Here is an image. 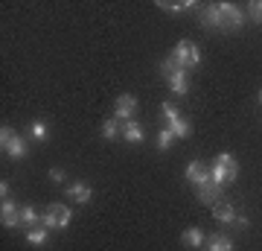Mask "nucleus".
Instances as JSON below:
<instances>
[{"label":"nucleus","instance_id":"f257e3e1","mask_svg":"<svg viewBox=\"0 0 262 251\" xmlns=\"http://www.w3.org/2000/svg\"><path fill=\"white\" fill-rule=\"evenodd\" d=\"M172 62L178 67H184V70H192V67H198L201 65V50H198L192 41H178L175 44V50H172Z\"/></svg>","mask_w":262,"mask_h":251},{"label":"nucleus","instance_id":"f03ea898","mask_svg":"<svg viewBox=\"0 0 262 251\" xmlns=\"http://www.w3.org/2000/svg\"><path fill=\"white\" fill-rule=\"evenodd\" d=\"M213 219L222 225H239V228H248V219L239 216L233 210V205H225V202H215L213 205Z\"/></svg>","mask_w":262,"mask_h":251},{"label":"nucleus","instance_id":"7ed1b4c3","mask_svg":"<svg viewBox=\"0 0 262 251\" xmlns=\"http://www.w3.org/2000/svg\"><path fill=\"white\" fill-rule=\"evenodd\" d=\"M134 111H137V96L134 93H120L117 103H114V117L117 120H134Z\"/></svg>","mask_w":262,"mask_h":251},{"label":"nucleus","instance_id":"20e7f679","mask_svg":"<svg viewBox=\"0 0 262 251\" xmlns=\"http://www.w3.org/2000/svg\"><path fill=\"white\" fill-rule=\"evenodd\" d=\"M219 6V12L225 15V21H227V29H242L245 27V12L236 6V3H230V0H222V3H215Z\"/></svg>","mask_w":262,"mask_h":251},{"label":"nucleus","instance_id":"39448f33","mask_svg":"<svg viewBox=\"0 0 262 251\" xmlns=\"http://www.w3.org/2000/svg\"><path fill=\"white\" fill-rule=\"evenodd\" d=\"M0 222H3V228H18L20 225V210L12 199H3L0 202Z\"/></svg>","mask_w":262,"mask_h":251},{"label":"nucleus","instance_id":"423d86ee","mask_svg":"<svg viewBox=\"0 0 262 251\" xmlns=\"http://www.w3.org/2000/svg\"><path fill=\"white\" fill-rule=\"evenodd\" d=\"M201 27L204 29H227V21H225V15L219 12L215 3H210V6L204 9V15H201Z\"/></svg>","mask_w":262,"mask_h":251},{"label":"nucleus","instance_id":"0eeeda50","mask_svg":"<svg viewBox=\"0 0 262 251\" xmlns=\"http://www.w3.org/2000/svg\"><path fill=\"white\" fill-rule=\"evenodd\" d=\"M166 82H169V88H172V93H175V96H184V93L189 91V70L178 67V70L169 76Z\"/></svg>","mask_w":262,"mask_h":251},{"label":"nucleus","instance_id":"6e6552de","mask_svg":"<svg viewBox=\"0 0 262 251\" xmlns=\"http://www.w3.org/2000/svg\"><path fill=\"white\" fill-rule=\"evenodd\" d=\"M187 178L195 184V190H201V187H207V184H213L210 181V172L204 169V164H198V161H192L187 167Z\"/></svg>","mask_w":262,"mask_h":251},{"label":"nucleus","instance_id":"1a4fd4ad","mask_svg":"<svg viewBox=\"0 0 262 251\" xmlns=\"http://www.w3.org/2000/svg\"><path fill=\"white\" fill-rule=\"evenodd\" d=\"M67 196H70L73 202H79V205H88L91 196H94V190L84 184V181H73V184H67Z\"/></svg>","mask_w":262,"mask_h":251},{"label":"nucleus","instance_id":"9d476101","mask_svg":"<svg viewBox=\"0 0 262 251\" xmlns=\"http://www.w3.org/2000/svg\"><path fill=\"white\" fill-rule=\"evenodd\" d=\"M122 140L125 143H143L146 140V131H143V126L137 120H128L122 126Z\"/></svg>","mask_w":262,"mask_h":251},{"label":"nucleus","instance_id":"9b49d317","mask_svg":"<svg viewBox=\"0 0 262 251\" xmlns=\"http://www.w3.org/2000/svg\"><path fill=\"white\" fill-rule=\"evenodd\" d=\"M3 152H6L12 161H20L24 155H27V140L20 138V134H15V138H12L6 146H3Z\"/></svg>","mask_w":262,"mask_h":251},{"label":"nucleus","instance_id":"f8f14e48","mask_svg":"<svg viewBox=\"0 0 262 251\" xmlns=\"http://www.w3.org/2000/svg\"><path fill=\"white\" fill-rule=\"evenodd\" d=\"M181 242H184L187 248H201V245H204V234H201V228H184Z\"/></svg>","mask_w":262,"mask_h":251},{"label":"nucleus","instance_id":"ddd939ff","mask_svg":"<svg viewBox=\"0 0 262 251\" xmlns=\"http://www.w3.org/2000/svg\"><path fill=\"white\" fill-rule=\"evenodd\" d=\"M210 181H213V184L219 187V190H222V187L230 184V172H227V169L222 167V164H213V167H210Z\"/></svg>","mask_w":262,"mask_h":251},{"label":"nucleus","instance_id":"4468645a","mask_svg":"<svg viewBox=\"0 0 262 251\" xmlns=\"http://www.w3.org/2000/svg\"><path fill=\"white\" fill-rule=\"evenodd\" d=\"M122 134V129H120V120L117 117H108V120H102V138L105 140H117Z\"/></svg>","mask_w":262,"mask_h":251},{"label":"nucleus","instance_id":"2eb2a0df","mask_svg":"<svg viewBox=\"0 0 262 251\" xmlns=\"http://www.w3.org/2000/svg\"><path fill=\"white\" fill-rule=\"evenodd\" d=\"M215 164H222V167L230 172V181H236V176H239V164H236V158L230 155V152H222V155L215 158Z\"/></svg>","mask_w":262,"mask_h":251},{"label":"nucleus","instance_id":"dca6fc26","mask_svg":"<svg viewBox=\"0 0 262 251\" xmlns=\"http://www.w3.org/2000/svg\"><path fill=\"white\" fill-rule=\"evenodd\" d=\"M29 138L35 140V143H44V140L50 138V129H47V123H44V120H35L32 126H29Z\"/></svg>","mask_w":262,"mask_h":251},{"label":"nucleus","instance_id":"f3484780","mask_svg":"<svg viewBox=\"0 0 262 251\" xmlns=\"http://www.w3.org/2000/svg\"><path fill=\"white\" fill-rule=\"evenodd\" d=\"M207 251H233V240H230V237H225V234H219V237H213V240H210Z\"/></svg>","mask_w":262,"mask_h":251},{"label":"nucleus","instance_id":"a211bd4d","mask_svg":"<svg viewBox=\"0 0 262 251\" xmlns=\"http://www.w3.org/2000/svg\"><path fill=\"white\" fill-rule=\"evenodd\" d=\"M47 228H29L27 231V242L29 245H44V242H47Z\"/></svg>","mask_w":262,"mask_h":251},{"label":"nucleus","instance_id":"6ab92c4d","mask_svg":"<svg viewBox=\"0 0 262 251\" xmlns=\"http://www.w3.org/2000/svg\"><path fill=\"white\" fill-rule=\"evenodd\" d=\"M50 207L58 214V231H61V228H67V225H70V219H73V210H70L67 205H50Z\"/></svg>","mask_w":262,"mask_h":251},{"label":"nucleus","instance_id":"aec40b11","mask_svg":"<svg viewBox=\"0 0 262 251\" xmlns=\"http://www.w3.org/2000/svg\"><path fill=\"white\" fill-rule=\"evenodd\" d=\"M175 140H178V138L172 134V129H169V126H166V129H160V131H158V149H160V152H166V149L172 146Z\"/></svg>","mask_w":262,"mask_h":251},{"label":"nucleus","instance_id":"412c9836","mask_svg":"<svg viewBox=\"0 0 262 251\" xmlns=\"http://www.w3.org/2000/svg\"><path fill=\"white\" fill-rule=\"evenodd\" d=\"M158 6L166 12H184V9H195V0H175V3H158Z\"/></svg>","mask_w":262,"mask_h":251},{"label":"nucleus","instance_id":"4be33fe9","mask_svg":"<svg viewBox=\"0 0 262 251\" xmlns=\"http://www.w3.org/2000/svg\"><path fill=\"white\" fill-rule=\"evenodd\" d=\"M169 129H172L175 138H189V120H184V117L172 120V123H169Z\"/></svg>","mask_w":262,"mask_h":251},{"label":"nucleus","instance_id":"5701e85b","mask_svg":"<svg viewBox=\"0 0 262 251\" xmlns=\"http://www.w3.org/2000/svg\"><path fill=\"white\" fill-rule=\"evenodd\" d=\"M20 222L32 228L35 222H41V216H38V210H35L32 205H27V207H20Z\"/></svg>","mask_w":262,"mask_h":251},{"label":"nucleus","instance_id":"b1692460","mask_svg":"<svg viewBox=\"0 0 262 251\" xmlns=\"http://www.w3.org/2000/svg\"><path fill=\"white\" fill-rule=\"evenodd\" d=\"M41 228H47V231H53V228H56V231H58V214L53 210V207L41 216Z\"/></svg>","mask_w":262,"mask_h":251},{"label":"nucleus","instance_id":"393cba45","mask_svg":"<svg viewBox=\"0 0 262 251\" xmlns=\"http://www.w3.org/2000/svg\"><path fill=\"white\" fill-rule=\"evenodd\" d=\"M248 15H251L253 24H262V0H251L248 3Z\"/></svg>","mask_w":262,"mask_h":251},{"label":"nucleus","instance_id":"a878e982","mask_svg":"<svg viewBox=\"0 0 262 251\" xmlns=\"http://www.w3.org/2000/svg\"><path fill=\"white\" fill-rule=\"evenodd\" d=\"M160 114H163V120H166V123H172V120H178V117H181L178 108H175L172 103H163V105H160Z\"/></svg>","mask_w":262,"mask_h":251},{"label":"nucleus","instance_id":"bb28decb","mask_svg":"<svg viewBox=\"0 0 262 251\" xmlns=\"http://www.w3.org/2000/svg\"><path fill=\"white\" fill-rule=\"evenodd\" d=\"M175 70H178V65L172 62V56H169V59H163V62H160V76H163V79H169V76L175 73Z\"/></svg>","mask_w":262,"mask_h":251},{"label":"nucleus","instance_id":"cd10ccee","mask_svg":"<svg viewBox=\"0 0 262 251\" xmlns=\"http://www.w3.org/2000/svg\"><path fill=\"white\" fill-rule=\"evenodd\" d=\"M12 138H15V129H12V126H0V149L6 146Z\"/></svg>","mask_w":262,"mask_h":251},{"label":"nucleus","instance_id":"c85d7f7f","mask_svg":"<svg viewBox=\"0 0 262 251\" xmlns=\"http://www.w3.org/2000/svg\"><path fill=\"white\" fill-rule=\"evenodd\" d=\"M50 181H53V184H61V181H64V169H50Z\"/></svg>","mask_w":262,"mask_h":251},{"label":"nucleus","instance_id":"c756f323","mask_svg":"<svg viewBox=\"0 0 262 251\" xmlns=\"http://www.w3.org/2000/svg\"><path fill=\"white\" fill-rule=\"evenodd\" d=\"M9 181H0V196H3V199H9Z\"/></svg>","mask_w":262,"mask_h":251},{"label":"nucleus","instance_id":"7c9ffc66","mask_svg":"<svg viewBox=\"0 0 262 251\" xmlns=\"http://www.w3.org/2000/svg\"><path fill=\"white\" fill-rule=\"evenodd\" d=\"M256 103H259V105H262V91H259V93H256Z\"/></svg>","mask_w":262,"mask_h":251}]
</instances>
